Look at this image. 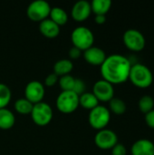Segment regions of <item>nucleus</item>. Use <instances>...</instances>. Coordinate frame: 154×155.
<instances>
[{"instance_id": "1", "label": "nucleus", "mask_w": 154, "mask_h": 155, "mask_svg": "<svg viewBox=\"0 0 154 155\" xmlns=\"http://www.w3.org/2000/svg\"><path fill=\"white\" fill-rule=\"evenodd\" d=\"M129 58L124 55L114 54L106 56L101 65V74L103 80L112 84H120L129 79L132 67Z\"/></svg>"}, {"instance_id": "2", "label": "nucleus", "mask_w": 154, "mask_h": 155, "mask_svg": "<svg viewBox=\"0 0 154 155\" xmlns=\"http://www.w3.org/2000/svg\"><path fill=\"white\" fill-rule=\"evenodd\" d=\"M129 80L138 88L146 89L150 87L153 82V74L149 67L143 64H132Z\"/></svg>"}, {"instance_id": "3", "label": "nucleus", "mask_w": 154, "mask_h": 155, "mask_svg": "<svg viewBox=\"0 0 154 155\" xmlns=\"http://www.w3.org/2000/svg\"><path fill=\"white\" fill-rule=\"evenodd\" d=\"M71 41L74 46L79 48L81 51H84L93 46L94 35L90 28L81 25L73 30L71 34Z\"/></svg>"}, {"instance_id": "4", "label": "nucleus", "mask_w": 154, "mask_h": 155, "mask_svg": "<svg viewBox=\"0 0 154 155\" xmlns=\"http://www.w3.org/2000/svg\"><path fill=\"white\" fill-rule=\"evenodd\" d=\"M111 120V113L108 108L103 105H97L90 110L88 121L91 126L98 131L105 129Z\"/></svg>"}, {"instance_id": "5", "label": "nucleus", "mask_w": 154, "mask_h": 155, "mask_svg": "<svg viewBox=\"0 0 154 155\" xmlns=\"http://www.w3.org/2000/svg\"><path fill=\"white\" fill-rule=\"evenodd\" d=\"M57 109L64 114H71L79 106V95L73 91H62L55 101Z\"/></svg>"}, {"instance_id": "6", "label": "nucleus", "mask_w": 154, "mask_h": 155, "mask_svg": "<svg viewBox=\"0 0 154 155\" xmlns=\"http://www.w3.org/2000/svg\"><path fill=\"white\" fill-rule=\"evenodd\" d=\"M51 5L45 0H34L31 2L26 8L28 18L35 22H41L46 19L51 12Z\"/></svg>"}, {"instance_id": "7", "label": "nucleus", "mask_w": 154, "mask_h": 155, "mask_svg": "<svg viewBox=\"0 0 154 155\" xmlns=\"http://www.w3.org/2000/svg\"><path fill=\"white\" fill-rule=\"evenodd\" d=\"M31 117L34 123L39 126L47 125L53 119V109L44 102L34 104L31 112Z\"/></svg>"}, {"instance_id": "8", "label": "nucleus", "mask_w": 154, "mask_h": 155, "mask_svg": "<svg viewBox=\"0 0 154 155\" xmlns=\"http://www.w3.org/2000/svg\"><path fill=\"white\" fill-rule=\"evenodd\" d=\"M124 45L131 51L141 52L144 49L146 40L142 32L137 29H128L124 32L123 36Z\"/></svg>"}, {"instance_id": "9", "label": "nucleus", "mask_w": 154, "mask_h": 155, "mask_svg": "<svg viewBox=\"0 0 154 155\" xmlns=\"http://www.w3.org/2000/svg\"><path fill=\"white\" fill-rule=\"evenodd\" d=\"M94 143L100 149L109 150L118 143V136L110 129H103L95 134Z\"/></svg>"}, {"instance_id": "10", "label": "nucleus", "mask_w": 154, "mask_h": 155, "mask_svg": "<svg viewBox=\"0 0 154 155\" xmlns=\"http://www.w3.org/2000/svg\"><path fill=\"white\" fill-rule=\"evenodd\" d=\"M44 94L45 89L44 84L37 80L30 81L25 88V98H26L33 104L42 102L44 97Z\"/></svg>"}, {"instance_id": "11", "label": "nucleus", "mask_w": 154, "mask_h": 155, "mask_svg": "<svg viewBox=\"0 0 154 155\" xmlns=\"http://www.w3.org/2000/svg\"><path fill=\"white\" fill-rule=\"evenodd\" d=\"M92 93L99 102H110L114 96V88L112 84L102 79L94 83Z\"/></svg>"}, {"instance_id": "12", "label": "nucleus", "mask_w": 154, "mask_h": 155, "mask_svg": "<svg viewBox=\"0 0 154 155\" xmlns=\"http://www.w3.org/2000/svg\"><path fill=\"white\" fill-rule=\"evenodd\" d=\"M92 13L91 3L87 0H79L77 1L71 9L72 17L78 22L87 19Z\"/></svg>"}, {"instance_id": "13", "label": "nucleus", "mask_w": 154, "mask_h": 155, "mask_svg": "<svg viewBox=\"0 0 154 155\" xmlns=\"http://www.w3.org/2000/svg\"><path fill=\"white\" fill-rule=\"evenodd\" d=\"M84 58L90 64L101 66L106 58V54L102 48L93 45L84 51Z\"/></svg>"}, {"instance_id": "14", "label": "nucleus", "mask_w": 154, "mask_h": 155, "mask_svg": "<svg viewBox=\"0 0 154 155\" xmlns=\"http://www.w3.org/2000/svg\"><path fill=\"white\" fill-rule=\"evenodd\" d=\"M132 155H154V143L148 139H140L131 147Z\"/></svg>"}, {"instance_id": "15", "label": "nucleus", "mask_w": 154, "mask_h": 155, "mask_svg": "<svg viewBox=\"0 0 154 155\" xmlns=\"http://www.w3.org/2000/svg\"><path fill=\"white\" fill-rule=\"evenodd\" d=\"M39 30L44 36L47 38H55L60 33V26L50 18H46L40 22Z\"/></svg>"}, {"instance_id": "16", "label": "nucleus", "mask_w": 154, "mask_h": 155, "mask_svg": "<svg viewBox=\"0 0 154 155\" xmlns=\"http://www.w3.org/2000/svg\"><path fill=\"white\" fill-rule=\"evenodd\" d=\"M74 68V64L71 59L63 58L55 62L54 64V73L58 76L70 74Z\"/></svg>"}, {"instance_id": "17", "label": "nucleus", "mask_w": 154, "mask_h": 155, "mask_svg": "<svg viewBox=\"0 0 154 155\" xmlns=\"http://www.w3.org/2000/svg\"><path fill=\"white\" fill-rule=\"evenodd\" d=\"M15 123V117L12 111H10L6 107L0 109V129H10L14 126Z\"/></svg>"}, {"instance_id": "18", "label": "nucleus", "mask_w": 154, "mask_h": 155, "mask_svg": "<svg viewBox=\"0 0 154 155\" xmlns=\"http://www.w3.org/2000/svg\"><path fill=\"white\" fill-rule=\"evenodd\" d=\"M49 16H50V19L53 20L59 26L65 25L68 21V15L66 11L64 8L58 7V6L52 7Z\"/></svg>"}, {"instance_id": "19", "label": "nucleus", "mask_w": 154, "mask_h": 155, "mask_svg": "<svg viewBox=\"0 0 154 155\" xmlns=\"http://www.w3.org/2000/svg\"><path fill=\"white\" fill-rule=\"evenodd\" d=\"M79 105H81L84 109L92 110L99 105V101L93 93L85 92L79 96Z\"/></svg>"}, {"instance_id": "20", "label": "nucleus", "mask_w": 154, "mask_h": 155, "mask_svg": "<svg viewBox=\"0 0 154 155\" xmlns=\"http://www.w3.org/2000/svg\"><path fill=\"white\" fill-rule=\"evenodd\" d=\"M112 6L111 0H93L91 2L92 12L96 15H104L110 10Z\"/></svg>"}, {"instance_id": "21", "label": "nucleus", "mask_w": 154, "mask_h": 155, "mask_svg": "<svg viewBox=\"0 0 154 155\" xmlns=\"http://www.w3.org/2000/svg\"><path fill=\"white\" fill-rule=\"evenodd\" d=\"M34 104L26 98H19L15 103V109L21 114H29L32 112Z\"/></svg>"}, {"instance_id": "22", "label": "nucleus", "mask_w": 154, "mask_h": 155, "mask_svg": "<svg viewBox=\"0 0 154 155\" xmlns=\"http://www.w3.org/2000/svg\"><path fill=\"white\" fill-rule=\"evenodd\" d=\"M109 108L110 111H112L115 114H123L126 112V104L123 100L120 98L113 97L109 102Z\"/></svg>"}, {"instance_id": "23", "label": "nucleus", "mask_w": 154, "mask_h": 155, "mask_svg": "<svg viewBox=\"0 0 154 155\" xmlns=\"http://www.w3.org/2000/svg\"><path fill=\"white\" fill-rule=\"evenodd\" d=\"M139 109L143 114H148L152 110L154 109V100L153 98L150 95H144L141 97L138 103Z\"/></svg>"}, {"instance_id": "24", "label": "nucleus", "mask_w": 154, "mask_h": 155, "mask_svg": "<svg viewBox=\"0 0 154 155\" xmlns=\"http://www.w3.org/2000/svg\"><path fill=\"white\" fill-rule=\"evenodd\" d=\"M12 97V93L10 88L5 84L0 83V109L5 108L9 104Z\"/></svg>"}, {"instance_id": "25", "label": "nucleus", "mask_w": 154, "mask_h": 155, "mask_svg": "<svg viewBox=\"0 0 154 155\" xmlns=\"http://www.w3.org/2000/svg\"><path fill=\"white\" fill-rule=\"evenodd\" d=\"M74 81H75V78L74 76H72L71 74L60 76V78L58 80L59 85L63 91H73Z\"/></svg>"}, {"instance_id": "26", "label": "nucleus", "mask_w": 154, "mask_h": 155, "mask_svg": "<svg viewBox=\"0 0 154 155\" xmlns=\"http://www.w3.org/2000/svg\"><path fill=\"white\" fill-rule=\"evenodd\" d=\"M85 83L83 79L80 78H75L74 81V88H73V92H74L77 95H81L84 93H85Z\"/></svg>"}, {"instance_id": "27", "label": "nucleus", "mask_w": 154, "mask_h": 155, "mask_svg": "<svg viewBox=\"0 0 154 155\" xmlns=\"http://www.w3.org/2000/svg\"><path fill=\"white\" fill-rule=\"evenodd\" d=\"M127 150L123 143H117L112 148V155H126Z\"/></svg>"}, {"instance_id": "28", "label": "nucleus", "mask_w": 154, "mask_h": 155, "mask_svg": "<svg viewBox=\"0 0 154 155\" xmlns=\"http://www.w3.org/2000/svg\"><path fill=\"white\" fill-rule=\"evenodd\" d=\"M58 80H59V76L57 74H55L54 73H51L44 79V84L46 86H49L50 87V86L54 85L58 82Z\"/></svg>"}, {"instance_id": "29", "label": "nucleus", "mask_w": 154, "mask_h": 155, "mask_svg": "<svg viewBox=\"0 0 154 155\" xmlns=\"http://www.w3.org/2000/svg\"><path fill=\"white\" fill-rule=\"evenodd\" d=\"M81 54H82V51L79 48L75 47V46L71 47L70 50H69V57L71 59H73V60L78 59L81 56Z\"/></svg>"}, {"instance_id": "30", "label": "nucleus", "mask_w": 154, "mask_h": 155, "mask_svg": "<svg viewBox=\"0 0 154 155\" xmlns=\"http://www.w3.org/2000/svg\"><path fill=\"white\" fill-rule=\"evenodd\" d=\"M145 123L150 128L154 129V109L145 114Z\"/></svg>"}, {"instance_id": "31", "label": "nucleus", "mask_w": 154, "mask_h": 155, "mask_svg": "<svg viewBox=\"0 0 154 155\" xmlns=\"http://www.w3.org/2000/svg\"><path fill=\"white\" fill-rule=\"evenodd\" d=\"M94 21L98 25H103L106 22V16L104 15H96L94 17Z\"/></svg>"}]
</instances>
